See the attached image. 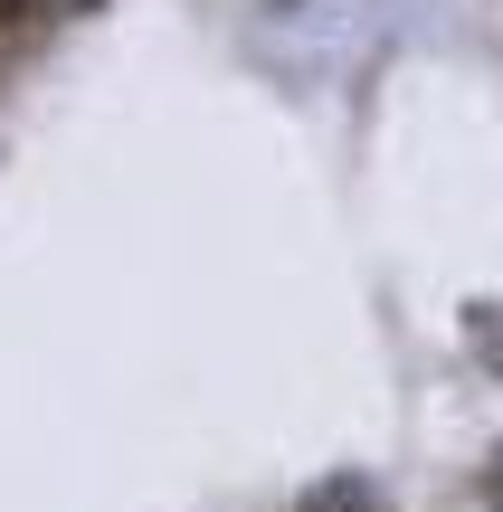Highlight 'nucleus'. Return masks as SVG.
Listing matches in <instances>:
<instances>
[{
  "mask_svg": "<svg viewBox=\"0 0 503 512\" xmlns=\"http://www.w3.org/2000/svg\"><path fill=\"white\" fill-rule=\"evenodd\" d=\"M304 512H380L371 494H361V484H333V494H314V503H304Z\"/></svg>",
  "mask_w": 503,
  "mask_h": 512,
  "instance_id": "obj_1",
  "label": "nucleus"
},
{
  "mask_svg": "<svg viewBox=\"0 0 503 512\" xmlns=\"http://www.w3.org/2000/svg\"><path fill=\"white\" fill-rule=\"evenodd\" d=\"M475 494H485V503L503 512V446H494V465H485V475H475Z\"/></svg>",
  "mask_w": 503,
  "mask_h": 512,
  "instance_id": "obj_2",
  "label": "nucleus"
},
{
  "mask_svg": "<svg viewBox=\"0 0 503 512\" xmlns=\"http://www.w3.org/2000/svg\"><path fill=\"white\" fill-rule=\"evenodd\" d=\"M475 332H485V351L503 361V304H494V323H485V313H475Z\"/></svg>",
  "mask_w": 503,
  "mask_h": 512,
  "instance_id": "obj_3",
  "label": "nucleus"
},
{
  "mask_svg": "<svg viewBox=\"0 0 503 512\" xmlns=\"http://www.w3.org/2000/svg\"><path fill=\"white\" fill-rule=\"evenodd\" d=\"M19 10H29V0H0V19H19Z\"/></svg>",
  "mask_w": 503,
  "mask_h": 512,
  "instance_id": "obj_4",
  "label": "nucleus"
}]
</instances>
